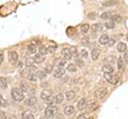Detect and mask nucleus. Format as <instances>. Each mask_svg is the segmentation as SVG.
<instances>
[{
  "label": "nucleus",
  "instance_id": "f257e3e1",
  "mask_svg": "<svg viewBox=\"0 0 128 119\" xmlns=\"http://www.w3.org/2000/svg\"><path fill=\"white\" fill-rule=\"evenodd\" d=\"M11 97L14 101H17V102H22L25 100V93L22 92L19 88L15 87L11 90Z\"/></svg>",
  "mask_w": 128,
  "mask_h": 119
},
{
  "label": "nucleus",
  "instance_id": "f03ea898",
  "mask_svg": "<svg viewBox=\"0 0 128 119\" xmlns=\"http://www.w3.org/2000/svg\"><path fill=\"white\" fill-rule=\"evenodd\" d=\"M104 78L111 84H116L120 79V74H113V72H105L104 73Z\"/></svg>",
  "mask_w": 128,
  "mask_h": 119
},
{
  "label": "nucleus",
  "instance_id": "7ed1b4c3",
  "mask_svg": "<svg viewBox=\"0 0 128 119\" xmlns=\"http://www.w3.org/2000/svg\"><path fill=\"white\" fill-rule=\"evenodd\" d=\"M58 114V109L52 105H48L45 110V116L47 118H54Z\"/></svg>",
  "mask_w": 128,
  "mask_h": 119
},
{
  "label": "nucleus",
  "instance_id": "20e7f679",
  "mask_svg": "<svg viewBox=\"0 0 128 119\" xmlns=\"http://www.w3.org/2000/svg\"><path fill=\"white\" fill-rule=\"evenodd\" d=\"M108 94V89L105 88V87H100V88L96 89L94 92V96L96 99H98V100H100V99H104Z\"/></svg>",
  "mask_w": 128,
  "mask_h": 119
},
{
  "label": "nucleus",
  "instance_id": "39448f33",
  "mask_svg": "<svg viewBox=\"0 0 128 119\" xmlns=\"http://www.w3.org/2000/svg\"><path fill=\"white\" fill-rule=\"evenodd\" d=\"M8 58H9V61L12 64H16V63L18 62V54H17V52H15V51H9Z\"/></svg>",
  "mask_w": 128,
  "mask_h": 119
},
{
  "label": "nucleus",
  "instance_id": "423d86ee",
  "mask_svg": "<svg viewBox=\"0 0 128 119\" xmlns=\"http://www.w3.org/2000/svg\"><path fill=\"white\" fill-rule=\"evenodd\" d=\"M98 108V102L96 100H90L89 103H86V109L89 112H93Z\"/></svg>",
  "mask_w": 128,
  "mask_h": 119
},
{
  "label": "nucleus",
  "instance_id": "0eeeda50",
  "mask_svg": "<svg viewBox=\"0 0 128 119\" xmlns=\"http://www.w3.org/2000/svg\"><path fill=\"white\" fill-rule=\"evenodd\" d=\"M63 76H65V70L64 68H58L54 70V79H61Z\"/></svg>",
  "mask_w": 128,
  "mask_h": 119
},
{
  "label": "nucleus",
  "instance_id": "6e6552de",
  "mask_svg": "<svg viewBox=\"0 0 128 119\" xmlns=\"http://www.w3.org/2000/svg\"><path fill=\"white\" fill-rule=\"evenodd\" d=\"M36 101H38V99L35 97H29L24 101V103H25L26 106H33L34 104H36Z\"/></svg>",
  "mask_w": 128,
  "mask_h": 119
},
{
  "label": "nucleus",
  "instance_id": "1a4fd4ad",
  "mask_svg": "<svg viewBox=\"0 0 128 119\" xmlns=\"http://www.w3.org/2000/svg\"><path fill=\"white\" fill-rule=\"evenodd\" d=\"M116 66H118V69L120 71H123L125 69V61H124L123 58H118V61H116Z\"/></svg>",
  "mask_w": 128,
  "mask_h": 119
},
{
  "label": "nucleus",
  "instance_id": "9d476101",
  "mask_svg": "<svg viewBox=\"0 0 128 119\" xmlns=\"http://www.w3.org/2000/svg\"><path fill=\"white\" fill-rule=\"evenodd\" d=\"M61 54H62V57L65 59V60H70L72 59L70 49H68V48H63L61 50Z\"/></svg>",
  "mask_w": 128,
  "mask_h": 119
},
{
  "label": "nucleus",
  "instance_id": "9b49d317",
  "mask_svg": "<svg viewBox=\"0 0 128 119\" xmlns=\"http://www.w3.org/2000/svg\"><path fill=\"white\" fill-rule=\"evenodd\" d=\"M64 114L66 116H72V115L75 114V108L73 105H67L65 109H64Z\"/></svg>",
  "mask_w": 128,
  "mask_h": 119
},
{
  "label": "nucleus",
  "instance_id": "f8f14e48",
  "mask_svg": "<svg viewBox=\"0 0 128 119\" xmlns=\"http://www.w3.org/2000/svg\"><path fill=\"white\" fill-rule=\"evenodd\" d=\"M86 108V100L84 98H81L77 103V109L81 111V110H84Z\"/></svg>",
  "mask_w": 128,
  "mask_h": 119
},
{
  "label": "nucleus",
  "instance_id": "ddd939ff",
  "mask_svg": "<svg viewBox=\"0 0 128 119\" xmlns=\"http://www.w3.org/2000/svg\"><path fill=\"white\" fill-rule=\"evenodd\" d=\"M115 4H118V0H106V1L102 3V6L104 7H111V6H114Z\"/></svg>",
  "mask_w": 128,
  "mask_h": 119
},
{
  "label": "nucleus",
  "instance_id": "4468645a",
  "mask_svg": "<svg viewBox=\"0 0 128 119\" xmlns=\"http://www.w3.org/2000/svg\"><path fill=\"white\" fill-rule=\"evenodd\" d=\"M35 74H36L38 80H44L47 77V72L45 70H36L35 71Z\"/></svg>",
  "mask_w": 128,
  "mask_h": 119
},
{
  "label": "nucleus",
  "instance_id": "2eb2a0df",
  "mask_svg": "<svg viewBox=\"0 0 128 119\" xmlns=\"http://www.w3.org/2000/svg\"><path fill=\"white\" fill-rule=\"evenodd\" d=\"M99 55H100V51L99 49H93L91 51V58L93 61H96V60H98Z\"/></svg>",
  "mask_w": 128,
  "mask_h": 119
},
{
  "label": "nucleus",
  "instance_id": "dca6fc26",
  "mask_svg": "<svg viewBox=\"0 0 128 119\" xmlns=\"http://www.w3.org/2000/svg\"><path fill=\"white\" fill-rule=\"evenodd\" d=\"M91 29L94 31V32H100V31L102 30V25L99 22H96V23H93L91 27Z\"/></svg>",
  "mask_w": 128,
  "mask_h": 119
},
{
  "label": "nucleus",
  "instance_id": "f3484780",
  "mask_svg": "<svg viewBox=\"0 0 128 119\" xmlns=\"http://www.w3.org/2000/svg\"><path fill=\"white\" fill-rule=\"evenodd\" d=\"M116 49L120 53H124L127 50V46H126V44H124V43H118Z\"/></svg>",
  "mask_w": 128,
  "mask_h": 119
},
{
  "label": "nucleus",
  "instance_id": "a211bd4d",
  "mask_svg": "<svg viewBox=\"0 0 128 119\" xmlns=\"http://www.w3.org/2000/svg\"><path fill=\"white\" fill-rule=\"evenodd\" d=\"M108 41H109V36H108L107 34H102V36L99 37V39H98V42H99L100 45H107Z\"/></svg>",
  "mask_w": 128,
  "mask_h": 119
},
{
  "label": "nucleus",
  "instance_id": "6ab92c4d",
  "mask_svg": "<svg viewBox=\"0 0 128 119\" xmlns=\"http://www.w3.org/2000/svg\"><path fill=\"white\" fill-rule=\"evenodd\" d=\"M49 97H51V92L50 90H43V92L41 93V99H43V100H47Z\"/></svg>",
  "mask_w": 128,
  "mask_h": 119
},
{
  "label": "nucleus",
  "instance_id": "aec40b11",
  "mask_svg": "<svg viewBox=\"0 0 128 119\" xmlns=\"http://www.w3.org/2000/svg\"><path fill=\"white\" fill-rule=\"evenodd\" d=\"M54 101L57 104H60V103H62L64 101V96H63V94L61 93H59L56 95V97H54Z\"/></svg>",
  "mask_w": 128,
  "mask_h": 119
},
{
  "label": "nucleus",
  "instance_id": "412c9836",
  "mask_svg": "<svg viewBox=\"0 0 128 119\" xmlns=\"http://www.w3.org/2000/svg\"><path fill=\"white\" fill-rule=\"evenodd\" d=\"M111 20L114 21V22H122L123 21V16L122 15H118V14H114L113 16H111Z\"/></svg>",
  "mask_w": 128,
  "mask_h": 119
},
{
  "label": "nucleus",
  "instance_id": "4be33fe9",
  "mask_svg": "<svg viewBox=\"0 0 128 119\" xmlns=\"http://www.w3.org/2000/svg\"><path fill=\"white\" fill-rule=\"evenodd\" d=\"M90 30V25L89 23H83V25H81V27H80V31H81V33L86 34L89 32Z\"/></svg>",
  "mask_w": 128,
  "mask_h": 119
},
{
  "label": "nucleus",
  "instance_id": "5701e85b",
  "mask_svg": "<svg viewBox=\"0 0 128 119\" xmlns=\"http://www.w3.org/2000/svg\"><path fill=\"white\" fill-rule=\"evenodd\" d=\"M75 97H76V94L74 90H68V92H66V94H65V98L67 100H73Z\"/></svg>",
  "mask_w": 128,
  "mask_h": 119
},
{
  "label": "nucleus",
  "instance_id": "b1692460",
  "mask_svg": "<svg viewBox=\"0 0 128 119\" xmlns=\"http://www.w3.org/2000/svg\"><path fill=\"white\" fill-rule=\"evenodd\" d=\"M33 59H34V62L35 63H42V62H44V60H45V59H44V55L41 54L40 52L38 54H35V57Z\"/></svg>",
  "mask_w": 128,
  "mask_h": 119
},
{
  "label": "nucleus",
  "instance_id": "393cba45",
  "mask_svg": "<svg viewBox=\"0 0 128 119\" xmlns=\"http://www.w3.org/2000/svg\"><path fill=\"white\" fill-rule=\"evenodd\" d=\"M19 89L24 93H27L28 90H29V86H28V84H26L25 82H20L19 83Z\"/></svg>",
  "mask_w": 128,
  "mask_h": 119
},
{
  "label": "nucleus",
  "instance_id": "a878e982",
  "mask_svg": "<svg viewBox=\"0 0 128 119\" xmlns=\"http://www.w3.org/2000/svg\"><path fill=\"white\" fill-rule=\"evenodd\" d=\"M102 70H104V72H113L114 68L110 64H106V65H104Z\"/></svg>",
  "mask_w": 128,
  "mask_h": 119
},
{
  "label": "nucleus",
  "instance_id": "bb28decb",
  "mask_svg": "<svg viewBox=\"0 0 128 119\" xmlns=\"http://www.w3.org/2000/svg\"><path fill=\"white\" fill-rule=\"evenodd\" d=\"M36 46L34 45V44H30L29 46H28V52H29L30 54H34L35 52H36Z\"/></svg>",
  "mask_w": 128,
  "mask_h": 119
},
{
  "label": "nucleus",
  "instance_id": "cd10ccee",
  "mask_svg": "<svg viewBox=\"0 0 128 119\" xmlns=\"http://www.w3.org/2000/svg\"><path fill=\"white\" fill-rule=\"evenodd\" d=\"M0 87L3 88V89H6L8 87V80L6 78H3V77L0 78Z\"/></svg>",
  "mask_w": 128,
  "mask_h": 119
},
{
  "label": "nucleus",
  "instance_id": "c85d7f7f",
  "mask_svg": "<svg viewBox=\"0 0 128 119\" xmlns=\"http://www.w3.org/2000/svg\"><path fill=\"white\" fill-rule=\"evenodd\" d=\"M27 79H28V80H29L30 82H36V81H38V77H36V74H35V72L29 73V76L27 77Z\"/></svg>",
  "mask_w": 128,
  "mask_h": 119
},
{
  "label": "nucleus",
  "instance_id": "c756f323",
  "mask_svg": "<svg viewBox=\"0 0 128 119\" xmlns=\"http://www.w3.org/2000/svg\"><path fill=\"white\" fill-rule=\"evenodd\" d=\"M81 44L83 46H89L90 44H91V39L89 36H83L81 38Z\"/></svg>",
  "mask_w": 128,
  "mask_h": 119
},
{
  "label": "nucleus",
  "instance_id": "7c9ffc66",
  "mask_svg": "<svg viewBox=\"0 0 128 119\" xmlns=\"http://www.w3.org/2000/svg\"><path fill=\"white\" fill-rule=\"evenodd\" d=\"M67 70L70 72H76L77 71V65L76 64H68L67 65Z\"/></svg>",
  "mask_w": 128,
  "mask_h": 119
},
{
  "label": "nucleus",
  "instance_id": "2f4dec72",
  "mask_svg": "<svg viewBox=\"0 0 128 119\" xmlns=\"http://www.w3.org/2000/svg\"><path fill=\"white\" fill-rule=\"evenodd\" d=\"M105 27L107 28V29L112 30V29H114V27H115V22H114V21H112V20H110V21H106Z\"/></svg>",
  "mask_w": 128,
  "mask_h": 119
},
{
  "label": "nucleus",
  "instance_id": "473e14b6",
  "mask_svg": "<svg viewBox=\"0 0 128 119\" xmlns=\"http://www.w3.org/2000/svg\"><path fill=\"white\" fill-rule=\"evenodd\" d=\"M29 73H31V70H30L29 67H27L26 69H22L20 71V76L22 77H28V76H29Z\"/></svg>",
  "mask_w": 128,
  "mask_h": 119
},
{
  "label": "nucleus",
  "instance_id": "72a5a7b5",
  "mask_svg": "<svg viewBox=\"0 0 128 119\" xmlns=\"http://www.w3.org/2000/svg\"><path fill=\"white\" fill-rule=\"evenodd\" d=\"M70 53H72V57L73 58H78L79 57V52L76 47H73V48H70Z\"/></svg>",
  "mask_w": 128,
  "mask_h": 119
},
{
  "label": "nucleus",
  "instance_id": "f704fd0d",
  "mask_svg": "<svg viewBox=\"0 0 128 119\" xmlns=\"http://www.w3.org/2000/svg\"><path fill=\"white\" fill-rule=\"evenodd\" d=\"M6 105H8V101L2 97V95H0V108H4Z\"/></svg>",
  "mask_w": 128,
  "mask_h": 119
},
{
  "label": "nucleus",
  "instance_id": "c9c22d12",
  "mask_svg": "<svg viewBox=\"0 0 128 119\" xmlns=\"http://www.w3.org/2000/svg\"><path fill=\"white\" fill-rule=\"evenodd\" d=\"M98 16V14L96 13V12H90L89 14H88V18L89 19H92V20H94V19H96Z\"/></svg>",
  "mask_w": 128,
  "mask_h": 119
},
{
  "label": "nucleus",
  "instance_id": "e433bc0d",
  "mask_svg": "<svg viewBox=\"0 0 128 119\" xmlns=\"http://www.w3.org/2000/svg\"><path fill=\"white\" fill-rule=\"evenodd\" d=\"M54 103H56V101H54V97H52V96L49 97V98H48L47 100H46V104H47V105H54Z\"/></svg>",
  "mask_w": 128,
  "mask_h": 119
},
{
  "label": "nucleus",
  "instance_id": "4c0bfd02",
  "mask_svg": "<svg viewBox=\"0 0 128 119\" xmlns=\"http://www.w3.org/2000/svg\"><path fill=\"white\" fill-rule=\"evenodd\" d=\"M66 65V60L65 59H62L60 60V61L58 62V67L59 68H64V66Z\"/></svg>",
  "mask_w": 128,
  "mask_h": 119
},
{
  "label": "nucleus",
  "instance_id": "58836bf2",
  "mask_svg": "<svg viewBox=\"0 0 128 119\" xmlns=\"http://www.w3.org/2000/svg\"><path fill=\"white\" fill-rule=\"evenodd\" d=\"M110 17H111V13H110V12H105V13H102V16H100V18L104 19V20H107V19L110 18Z\"/></svg>",
  "mask_w": 128,
  "mask_h": 119
},
{
  "label": "nucleus",
  "instance_id": "ea45409f",
  "mask_svg": "<svg viewBox=\"0 0 128 119\" xmlns=\"http://www.w3.org/2000/svg\"><path fill=\"white\" fill-rule=\"evenodd\" d=\"M79 54L81 55L82 59H88V57H89V53H88V51L86 49H81V51L79 52Z\"/></svg>",
  "mask_w": 128,
  "mask_h": 119
},
{
  "label": "nucleus",
  "instance_id": "a19ab883",
  "mask_svg": "<svg viewBox=\"0 0 128 119\" xmlns=\"http://www.w3.org/2000/svg\"><path fill=\"white\" fill-rule=\"evenodd\" d=\"M38 52L41 53V54H43V55H46L47 53H48V49L46 48V47H44V46H42L41 48H40V50H38Z\"/></svg>",
  "mask_w": 128,
  "mask_h": 119
},
{
  "label": "nucleus",
  "instance_id": "79ce46f5",
  "mask_svg": "<svg viewBox=\"0 0 128 119\" xmlns=\"http://www.w3.org/2000/svg\"><path fill=\"white\" fill-rule=\"evenodd\" d=\"M33 63H34L33 58H28L26 60V66H31V65H33Z\"/></svg>",
  "mask_w": 128,
  "mask_h": 119
},
{
  "label": "nucleus",
  "instance_id": "37998d69",
  "mask_svg": "<svg viewBox=\"0 0 128 119\" xmlns=\"http://www.w3.org/2000/svg\"><path fill=\"white\" fill-rule=\"evenodd\" d=\"M76 65H78V66H80V67H83V66H84V62H83L82 60L76 58Z\"/></svg>",
  "mask_w": 128,
  "mask_h": 119
},
{
  "label": "nucleus",
  "instance_id": "c03bdc74",
  "mask_svg": "<svg viewBox=\"0 0 128 119\" xmlns=\"http://www.w3.org/2000/svg\"><path fill=\"white\" fill-rule=\"evenodd\" d=\"M22 117L25 118V119H33V118H34L33 115L30 114V113H25V114L22 115Z\"/></svg>",
  "mask_w": 128,
  "mask_h": 119
},
{
  "label": "nucleus",
  "instance_id": "a18cd8bd",
  "mask_svg": "<svg viewBox=\"0 0 128 119\" xmlns=\"http://www.w3.org/2000/svg\"><path fill=\"white\" fill-rule=\"evenodd\" d=\"M48 52H54V51L57 49V45H51V46H48Z\"/></svg>",
  "mask_w": 128,
  "mask_h": 119
},
{
  "label": "nucleus",
  "instance_id": "49530a36",
  "mask_svg": "<svg viewBox=\"0 0 128 119\" xmlns=\"http://www.w3.org/2000/svg\"><path fill=\"white\" fill-rule=\"evenodd\" d=\"M114 43H115V39L114 38H109V41H108V46L111 47V46H113L114 45Z\"/></svg>",
  "mask_w": 128,
  "mask_h": 119
},
{
  "label": "nucleus",
  "instance_id": "de8ad7c7",
  "mask_svg": "<svg viewBox=\"0 0 128 119\" xmlns=\"http://www.w3.org/2000/svg\"><path fill=\"white\" fill-rule=\"evenodd\" d=\"M45 71L47 73H50V72H52V67L51 66H47L46 68H45Z\"/></svg>",
  "mask_w": 128,
  "mask_h": 119
},
{
  "label": "nucleus",
  "instance_id": "09e8293b",
  "mask_svg": "<svg viewBox=\"0 0 128 119\" xmlns=\"http://www.w3.org/2000/svg\"><path fill=\"white\" fill-rule=\"evenodd\" d=\"M124 61H125V63H128V51L126 50L125 51V54H124Z\"/></svg>",
  "mask_w": 128,
  "mask_h": 119
},
{
  "label": "nucleus",
  "instance_id": "8fccbe9b",
  "mask_svg": "<svg viewBox=\"0 0 128 119\" xmlns=\"http://www.w3.org/2000/svg\"><path fill=\"white\" fill-rule=\"evenodd\" d=\"M106 61L111 63V62H114L115 60H114V57H112V55H111V57H108V58H106Z\"/></svg>",
  "mask_w": 128,
  "mask_h": 119
},
{
  "label": "nucleus",
  "instance_id": "3c124183",
  "mask_svg": "<svg viewBox=\"0 0 128 119\" xmlns=\"http://www.w3.org/2000/svg\"><path fill=\"white\" fill-rule=\"evenodd\" d=\"M6 113L3 112V111H1V110H0V119H3V118H6Z\"/></svg>",
  "mask_w": 128,
  "mask_h": 119
},
{
  "label": "nucleus",
  "instance_id": "603ef678",
  "mask_svg": "<svg viewBox=\"0 0 128 119\" xmlns=\"http://www.w3.org/2000/svg\"><path fill=\"white\" fill-rule=\"evenodd\" d=\"M2 62H3V55H2L1 53H0V65L2 64Z\"/></svg>",
  "mask_w": 128,
  "mask_h": 119
},
{
  "label": "nucleus",
  "instance_id": "864d4df0",
  "mask_svg": "<svg viewBox=\"0 0 128 119\" xmlns=\"http://www.w3.org/2000/svg\"><path fill=\"white\" fill-rule=\"evenodd\" d=\"M67 80H68V77L65 76V77H64V78L62 79V82H67Z\"/></svg>",
  "mask_w": 128,
  "mask_h": 119
},
{
  "label": "nucleus",
  "instance_id": "5fc2aeb1",
  "mask_svg": "<svg viewBox=\"0 0 128 119\" xmlns=\"http://www.w3.org/2000/svg\"><path fill=\"white\" fill-rule=\"evenodd\" d=\"M48 85H49L48 83H42V86H43V87H45V86H47V87H48Z\"/></svg>",
  "mask_w": 128,
  "mask_h": 119
},
{
  "label": "nucleus",
  "instance_id": "6e6d98bb",
  "mask_svg": "<svg viewBox=\"0 0 128 119\" xmlns=\"http://www.w3.org/2000/svg\"><path fill=\"white\" fill-rule=\"evenodd\" d=\"M18 67H19V68H22V62H19L18 63Z\"/></svg>",
  "mask_w": 128,
  "mask_h": 119
},
{
  "label": "nucleus",
  "instance_id": "4d7b16f0",
  "mask_svg": "<svg viewBox=\"0 0 128 119\" xmlns=\"http://www.w3.org/2000/svg\"><path fill=\"white\" fill-rule=\"evenodd\" d=\"M84 117H86V115H81V116H79L78 118H79V119H81V118H84Z\"/></svg>",
  "mask_w": 128,
  "mask_h": 119
},
{
  "label": "nucleus",
  "instance_id": "13d9d810",
  "mask_svg": "<svg viewBox=\"0 0 128 119\" xmlns=\"http://www.w3.org/2000/svg\"><path fill=\"white\" fill-rule=\"evenodd\" d=\"M126 39H127V42H128V33H127V35H126Z\"/></svg>",
  "mask_w": 128,
  "mask_h": 119
},
{
  "label": "nucleus",
  "instance_id": "bf43d9fd",
  "mask_svg": "<svg viewBox=\"0 0 128 119\" xmlns=\"http://www.w3.org/2000/svg\"><path fill=\"white\" fill-rule=\"evenodd\" d=\"M92 1H95V0H92Z\"/></svg>",
  "mask_w": 128,
  "mask_h": 119
}]
</instances>
